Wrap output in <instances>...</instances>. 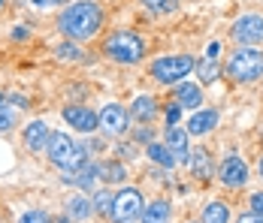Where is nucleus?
Masks as SVG:
<instances>
[{
    "instance_id": "obj_23",
    "label": "nucleus",
    "mask_w": 263,
    "mask_h": 223,
    "mask_svg": "<svg viewBox=\"0 0 263 223\" xmlns=\"http://www.w3.org/2000/svg\"><path fill=\"white\" fill-rule=\"evenodd\" d=\"M94 178H97V163H94V166H82L79 172L73 175V181H76L79 187H91V184H94Z\"/></svg>"
},
{
    "instance_id": "obj_8",
    "label": "nucleus",
    "mask_w": 263,
    "mask_h": 223,
    "mask_svg": "<svg viewBox=\"0 0 263 223\" xmlns=\"http://www.w3.org/2000/svg\"><path fill=\"white\" fill-rule=\"evenodd\" d=\"M233 39L239 46H257L263 39V15H257V12L239 15L233 25Z\"/></svg>"
},
{
    "instance_id": "obj_7",
    "label": "nucleus",
    "mask_w": 263,
    "mask_h": 223,
    "mask_svg": "<svg viewBox=\"0 0 263 223\" xmlns=\"http://www.w3.org/2000/svg\"><path fill=\"white\" fill-rule=\"evenodd\" d=\"M97 127L103 130L106 136H124L127 127H130V112L124 106H118V103H109L97 115Z\"/></svg>"
},
{
    "instance_id": "obj_2",
    "label": "nucleus",
    "mask_w": 263,
    "mask_h": 223,
    "mask_svg": "<svg viewBox=\"0 0 263 223\" xmlns=\"http://www.w3.org/2000/svg\"><path fill=\"white\" fill-rule=\"evenodd\" d=\"M46 151H49V160L58 169H64L67 175H76L85 166V160H88V148L82 142H76V139H70L67 133H49Z\"/></svg>"
},
{
    "instance_id": "obj_32",
    "label": "nucleus",
    "mask_w": 263,
    "mask_h": 223,
    "mask_svg": "<svg viewBox=\"0 0 263 223\" xmlns=\"http://www.w3.org/2000/svg\"><path fill=\"white\" fill-rule=\"evenodd\" d=\"M236 223H263V217H260V214H254V211H251V214H239V217H236Z\"/></svg>"
},
{
    "instance_id": "obj_22",
    "label": "nucleus",
    "mask_w": 263,
    "mask_h": 223,
    "mask_svg": "<svg viewBox=\"0 0 263 223\" xmlns=\"http://www.w3.org/2000/svg\"><path fill=\"white\" fill-rule=\"evenodd\" d=\"M197 70H200V82H203V85H212V82L221 75V67H218V60H212V57L200 60V64H197Z\"/></svg>"
},
{
    "instance_id": "obj_16",
    "label": "nucleus",
    "mask_w": 263,
    "mask_h": 223,
    "mask_svg": "<svg viewBox=\"0 0 263 223\" xmlns=\"http://www.w3.org/2000/svg\"><path fill=\"white\" fill-rule=\"evenodd\" d=\"M170 214H173V208H170V202L166 199H155L148 208H142V223H170Z\"/></svg>"
},
{
    "instance_id": "obj_37",
    "label": "nucleus",
    "mask_w": 263,
    "mask_h": 223,
    "mask_svg": "<svg viewBox=\"0 0 263 223\" xmlns=\"http://www.w3.org/2000/svg\"><path fill=\"white\" fill-rule=\"evenodd\" d=\"M61 223H70V217H61Z\"/></svg>"
},
{
    "instance_id": "obj_4",
    "label": "nucleus",
    "mask_w": 263,
    "mask_h": 223,
    "mask_svg": "<svg viewBox=\"0 0 263 223\" xmlns=\"http://www.w3.org/2000/svg\"><path fill=\"white\" fill-rule=\"evenodd\" d=\"M227 73L233 82H254L263 75V51L257 49H236L227 60Z\"/></svg>"
},
{
    "instance_id": "obj_35",
    "label": "nucleus",
    "mask_w": 263,
    "mask_h": 223,
    "mask_svg": "<svg viewBox=\"0 0 263 223\" xmlns=\"http://www.w3.org/2000/svg\"><path fill=\"white\" fill-rule=\"evenodd\" d=\"M136 139H152V130H148V127H142V130L136 133Z\"/></svg>"
},
{
    "instance_id": "obj_13",
    "label": "nucleus",
    "mask_w": 263,
    "mask_h": 223,
    "mask_svg": "<svg viewBox=\"0 0 263 223\" xmlns=\"http://www.w3.org/2000/svg\"><path fill=\"white\" fill-rule=\"evenodd\" d=\"M218 124V112L215 109H197L194 115H191V121H187V136H203V133H209L212 127Z\"/></svg>"
},
{
    "instance_id": "obj_17",
    "label": "nucleus",
    "mask_w": 263,
    "mask_h": 223,
    "mask_svg": "<svg viewBox=\"0 0 263 223\" xmlns=\"http://www.w3.org/2000/svg\"><path fill=\"white\" fill-rule=\"evenodd\" d=\"M187 166H191V172L197 178H212V169H215L212 157L203 148H194V154H187Z\"/></svg>"
},
{
    "instance_id": "obj_24",
    "label": "nucleus",
    "mask_w": 263,
    "mask_h": 223,
    "mask_svg": "<svg viewBox=\"0 0 263 223\" xmlns=\"http://www.w3.org/2000/svg\"><path fill=\"white\" fill-rule=\"evenodd\" d=\"M112 196H115V193L97 190V196H94V202H91V205H94V208H97L100 214H106V217H109V211H112Z\"/></svg>"
},
{
    "instance_id": "obj_38",
    "label": "nucleus",
    "mask_w": 263,
    "mask_h": 223,
    "mask_svg": "<svg viewBox=\"0 0 263 223\" xmlns=\"http://www.w3.org/2000/svg\"><path fill=\"white\" fill-rule=\"evenodd\" d=\"M3 3H6V0H0V9H3Z\"/></svg>"
},
{
    "instance_id": "obj_21",
    "label": "nucleus",
    "mask_w": 263,
    "mask_h": 223,
    "mask_svg": "<svg viewBox=\"0 0 263 223\" xmlns=\"http://www.w3.org/2000/svg\"><path fill=\"white\" fill-rule=\"evenodd\" d=\"M203 223H230V208L224 202H209L203 208Z\"/></svg>"
},
{
    "instance_id": "obj_6",
    "label": "nucleus",
    "mask_w": 263,
    "mask_h": 223,
    "mask_svg": "<svg viewBox=\"0 0 263 223\" xmlns=\"http://www.w3.org/2000/svg\"><path fill=\"white\" fill-rule=\"evenodd\" d=\"M109 217L115 223H133L142 217V196L136 187H121V193L112 196V211Z\"/></svg>"
},
{
    "instance_id": "obj_15",
    "label": "nucleus",
    "mask_w": 263,
    "mask_h": 223,
    "mask_svg": "<svg viewBox=\"0 0 263 223\" xmlns=\"http://www.w3.org/2000/svg\"><path fill=\"white\" fill-rule=\"evenodd\" d=\"M130 115L136 118V121H152L155 115H158V99L152 97V94H139V97L133 99V106H130Z\"/></svg>"
},
{
    "instance_id": "obj_20",
    "label": "nucleus",
    "mask_w": 263,
    "mask_h": 223,
    "mask_svg": "<svg viewBox=\"0 0 263 223\" xmlns=\"http://www.w3.org/2000/svg\"><path fill=\"white\" fill-rule=\"evenodd\" d=\"M145 154H148L155 163H160L163 169H173V166H176V157H173V151L166 148V145H160V142H152V145L145 148Z\"/></svg>"
},
{
    "instance_id": "obj_14",
    "label": "nucleus",
    "mask_w": 263,
    "mask_h": 223,
    "mask_svg": "<svg viewBox=\"0 0 263 223\" xmlns=\"http://www.w3.org/2000/svg\"><path fill=\"white\" fill-rule=\"evenodd\" d=\"M49 124L46 121H30V124L25 127V145L27 151H43L46 148V142H49Z\"/></svg>"
},
{
    "instance_id": "obj_31",
    "label": "nucleus",
    "mask_w": 263,
    "mask_h": 223,
    "mask_svg": "<svg viewBox=\"0 0 263 223\" xmlns=\"http://www.w3.org/2000/svg\"><path fill=\"white\" fill-rule=\"evenodd\" d=\"M3 103H12V106H18V109H27V99L18 97V94H9V97H3Z\"/></svg>"
},
{
    "instance_id": "obj_30",
    "label": "nucleus",
    "mask_w": 263,
    "mask_h": 223,
    "mask_svg": "<svg viewBox=\"0 0 263 223\" xmlns=\"http://www.w3.org/2000/svg\"><path fill=\"white\" fill-rule=\"evenodd\" d=\"M173 124H179V106L166 109V127H173Z\"/></svg>"
},
{
    "instance_id": "obj_10",
    "label": "nucleus",
    "mask_w": 263,
    "mask_h": 223,
    "mask_svg": "<svg viewBox=\"0 0 263 223\" xmlns=\"http://www.w3.org/2000/svg\"><path fill=\"white\" fill-rule=\"evenodd\" d=\"M64 121L73 130H79V133H94L97 130V112H91L85 106H67L64 109Z\"/></svg>"
},
{
    "instance_id": "obj_36",
    "label": "nucleus",
    "mask_w": 263,
    "mask_h": 223,
    "mask_svg": "<svg viewBox=\"0 0 263 223\" xmlns=\"http://www.w3.org/2000/svg\"><path fill=\"white\" fill-rule=\"evenodd\" d=\"M257 169H260V178H263V157H260V166H257Z\"/></svg>"
},
{
    "instance_id": "obj_5",
    "label": "nucleus",
    "mask_w": 263,
    "mask_h": 223,
    "mask_svg": "<svg viewBox=\"0 0 263 223\" xmlns=\"http://www.w3.org/2000/svg\"><path fill=\"white\" fill-rule=\"evenodd\" d=\"M194 57L191 54H170V57H158L152 64V75L160 85H179L187 73H194Z\"/></svg>"
},
{
    "instance_id": "obj_26",
    "label": "nucleus",
    "mask_w": 263,
    "mask_h": 223,
    "mask_svg": "<svg viewBox=\"0 0 263 223\" xmlns=\"http://www.w3.org/2000/svg\"><path fill=\"white\" fill-rule=\"evenodd\" d=\"M12 127H15V112L6 109V106H0V133H6V130H12Z\"/></svg>"
},
{
    "instance_id": "obj_12",
    "label": "nucleus",
    "mask_w": 263,
    "mask_h": 223,
    "mask_svg": "<svg viewBox=\"0 0 263 223\" xmlns=\"http://www.w3.org/2000/svg\"><path fill=\"white\" fill-rule=\"evenodd\" d=\"M166 148L173 151V157H176V163L182 160V163H187V130H182L179 124L166 127Z\"/></svg>"
},
{
    "instance_id": "obj_9",
    "label": "nucleus",
    "mask_w": 263,
    "mask_h": 223,
    "mask_svg": "<svg viewBox=\"0 0 263 223\" xmlns=\"http://www.w3.org/2000/svg\"><path fill=\"white\" fill-rule=\"evenodd\" d=\"M218 178L227 184V187H242L248 181V166L242 157H227L221 166H218Z\"/></svg>"
},
{
    "instance_id": "obj_1",
    "label": "nucleus",
    "mask_w": 263,
    "mask_h": 223,
    "mask_svg": "<svg viewBox=\"0 0 263 223\" xmlns=\"http://www.w3.org/2000/svg\"><path fill=\"white\" fill-rule=\"evenodd\" d=\"M103 25V9L100 3L94 0H76V3H67L58 15V27L64 36L70 39H91Z\"/></svg>"
},
{
    "instance_id": "obj_18",
    "label": "nucleus",
    "mask_w": 263,
    "mask_h": 223,
    "mask_svg": "<svg viewBox=\"0 0 263 223\" xmlns=\"http://www.w3.org/2000/svg\"><path fill=\"white\" fill-rule=\"evenodd\" d=\"M97 175L103 178L106 184H121L127 178V169L121 160H109V163H97Z\"/></svg>"
},
{
    "instance_id": "obj_33",
    "label": "nucleus",
    "mask_w": 263,
    "mask_h": 223,
    "mask_svg": "<svg viewBox=\"0 0 263 223\" xmlns=\"http://www.w3.org/2000/svg\"><path fill=\"white\" fill-rule=\"evenodd\" d=\"M206 57L218 60V57H221V43H209V49H206Z\"/></svg>"
},
{
    "instance_id": "obj_34",
    "label": "nucleus",
    "mask_w": 263,
    "mask_h": 223,
    "mask_svg": "<svg viewBox=\"0 0 263 223\" xmlns=\"http://www.w3.org/2000/svg\"><path fill=\"white\" fill-rule=\"evenodd\" d=\"M33 6H40V9H46V6H58V3H64V0H30Z\"/></svg>"
},
{
    "instance_id": "obj_29",
    "label": "nucleus",
    "mask_w": 263,
    "mask_h": 223,
    "mask_svg": "<svg viewBox=\"0 0 263 223\" xmlns=\"http://www.w3.org/2000/svg\"><path fill=\"white\" fill-rule=\"evenodd\" d=\"M251 211L263 217V193H254V196H251Z\"/></svg>"
},
{
    "instance_id": "obj_19",
    "label": "nucleus",
    "mask_w": 263,
    "mask_h": 223,
    "mask_svg": "<svg viewBox=\"0 0 263 223\" xmlns=\"http://www.w3.org/2000/svg\"><path fill=\"white\" fill-rule=\"evenodd\" d=\"M91 211H94V205H91V199H85V196H73L67 202V217L70 220H88Z\"/></svg>"
},
{
    "instance_id": "obj_25",
    "label": "nucleus",
    "mask_w": 263,
    "mask_h": 223,
    "mask_svg": "<svg viewBox=\"0 0 263 223\" xmlns=\"http://www.w3.org/2000/svg\"><path fill=\"white\" fill-rule=\"evenodd\" d=\"M152 12H158V15H163V12H173L176 9V0H142Z\"/></svg>"
},
{
    "instance_id": "obj_11",
    "label": "nucleus",
    "mask_w": 263,
    "mask_h": 223,
    "mask_svg": "<svg viewBox=\"0 0 263 223\" xmlns=\"http://www.w3.org/2000/svg\"><path fill=\"white\" fill-rule=\"evenodd\" d=\"M173 97H176V106H179V109H191V112H197L200 103H203V88L194 85V82H182V85L176 88Z\"/></svg>"
},
{
    "instance_id": "obj_3",
    "label": "nucleus",
    "mask_w": 263,
    "mask_h": 223,
    "mask_svg": "<svg viewBox=\"0 0 263 223\" xmlns=\"http://www.w3.org/2000/svg\"><path fill=\"white\" fill-rule=\"evenodd\" d=\"M142 39L130 33V30H115V33H109L103 43V54L106 57H112V60H118V64H136L139 57H142Z\"/></svg>"
},
{
    "instance_id": "obj_28",
    "label": "nucleus",
    "mask_w": 263,
    "mask_h": 223,
    "mask_svg": "<svg viewBox=\"0 0 263 223\" xmlns=\"http://www.w3.org/2000/svg\"><path fill=\"white\" fill-rule=\"evenodd\" d=\"M58 57H73V60H79L82 51L73 46V43H64V46H58Z\"/></svg>"
},
{
    "instance_id": "obj_27",
    "label": "nucleus",
    "mask_w": 263,
    "mask_h": 223,
    "mask_svg": "<svg viewBox=\"0 0 263 223\" xmlns=\"http://www.w3.org/2000/svg\"><path fill=\"white\" fill-rule=\"evenodd\" d=\"M18 223H52V217L43 214V211H25V214L18 217Z\"/></svg>"
},
{
    "instance_id": "obj_39",
    "label": "nucleus",
    "mask_w": 263,
    "mask_h": 223,
    "mask_svg": "<svg viewBox=\"0 0 263 223\" xmlns=\"http://www.w3.org/2000/svg\"><path fill=\"white\" fill-rule=\"evenodd\" d=\"M0 106H3V94H0Z\"/></svg>"
}]
</instances>
